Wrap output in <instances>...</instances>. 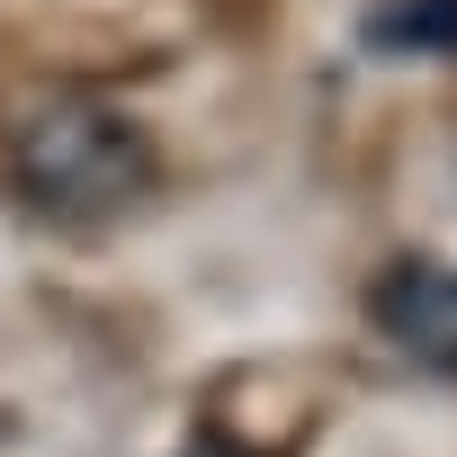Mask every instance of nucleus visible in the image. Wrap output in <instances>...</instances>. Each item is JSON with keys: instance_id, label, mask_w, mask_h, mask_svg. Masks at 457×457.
I'll list each match as a JSON object with an SVG mask.
<instances>
[{"instance_id": "obj_1", "label": "nucleus", "mask_w": 457, "mask_h": 457, "mask_svg": "<svg viewBox=\"0 0 457 457\" xmlns=\"http://www.w3.org/2000/svg\"><path fill=\"white\" fill-rule=\"evenodd\" d=\"M10 179H19V197L37 215L90 224V215H117V206H135L153 188V135L126 108L54 99L10 135Z\"/></svg>"}, {"instance_id": "obj_4", "label": "nucleus", "mask_w": 457, "mask_h": 457, "mask_svg": "<svg viewBox=\"0 0 457 457\" xmlns=\"http://www.w3.org/2000/svg\"><path fill=\"white\" fill-rule=\"evenodd\" d=\"M179 457H252V448H234V439H188Z\"/></svg>"}, {"instance_id": "obj_2", "label": "nucleus", "mask_w": 457, "mask_h": 457, "mask_svg": "<svg viewBox=\"0 0 457 457\" xmlns=\"http://www.w3.org/2000/svg\"><path fill=\"white\" fill-rule=\"evenodd\" d=\"M368 323H377V341L395 359H412L430 377H457V270L448 261H395V270H377Z\"/></svg>"}, {"instance_id": "obj_3", "label": "nucleus", "mask_w": 457, "mask_h": 457, "mask_svg": "<svg viewBox=\"0 0 457 457\" xmlns=\"http://www.w3.org/2000/svg\"><path fill=\"white\" fill-rule=\"evenodd\" d=\"M359 46L377 63H457V0H377Z\"/></svg>"}]
</instances>
